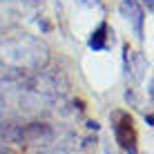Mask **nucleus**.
<instances>
[{"label":"nucleus","mask_w":154,"mask_h":154,"mask_svg":"<svg viewBox=\"0 0 154 154\" xmlns=\"http://www.w3.org/2000/svg\"><path fill=\"white\" fill-rule=\"evenodd\" d=\"M112 132L114 139L127 154H136L139 147H136V132H134V121L132 116L123 112V109H116L112 114Z\"/></svg>","instance_id":"nucleus-1"},{"label":"nucleus","mask_w":154,"mask_h":154,"mask_svg":"<svg viewBox=\"0 0 154 154\" xmlns=\"http://www.w3.org/2000/svg\"><path fill=\"white\" fill-rule=\"evenodd\" d=\"M54 139V130L45 123H27L23 125V143L27 145H40Z\"/></svg>","instance_id":"nucleus-2"},{"label":"nucleus","mask_w":154,"mask_h":154,"mask_svg":"<svg viewBox=\"0 0 154 154\" xmlns=\"http://www.w3.org/2000/svg\"><path fill=\"white\" fill-rule=\"evenodd\" d=\"M121 14L125 16L127 20L132 23L136 36L143 38V20H145V14H143V7L136 0H121Z\"/></svg>","instance_id":"nucleus-3"},{"label":"nucleus","mask_w":154,"mask_h":154,"mask_svg":"<svg viewBox=\"0 0 154 154\" xmlns=\"http://www.w3.org/2000/svg\"><path fill=\"white\" fill-rule=\"evenodd\" d=\"M0 143H23V125L0 119Z\"/></svg>","instance_id":"nucleus-4"},{"label":"nucleus","mask_w":154,"mask_h":154,"mask_svg":"<svg viewBox=\"0 0 154 154\" xmlns=\"http://www.w3.org/2000/svg\"><path fill=\"white\" fill-rule=\"evenodd\" d=\"M107 34H109V25L103 20V23H100L98 27L89 34V40H87L89 49H94V51H105V49H107Z\"/></svg>","instance_id":"nucleus-5"},{"label":"nucleus","mask_w":154,"mask_h":154,"mask_svg":"<svg viewBox=\"0 0 154 154\" xmlns=\"http://www.w3.org/2000/svg\"><path fill=\"white\" fill-rule=\"evenodd\" d=\"M143 5H147V9H152V0H143Z\"/></svg>","instance_id":"nucleus-6"},{"label":"nucleus","mask_w":154,"mask_h":154,"mask_svg":"<svg viewBox=\"0 0 154 154\" xmlns=\"http://www.w3.org/2000/svg\"><path fill=\"white\" fill-rule=\"evenodd\" d=\"M0 154H14V152H9V150H0Z\"/></svg>","instance_id":"nucleus-7"}]
</instances>
